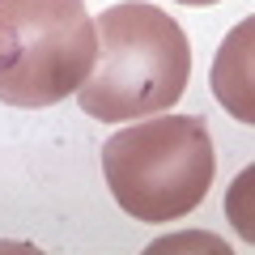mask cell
Instances as JSON below:
<instances>
[{"label": "cell", "mask_w": 255, "mask_h": 255, "mask_svg": "<svg viewBox=\"0 0 255 255\" xmlns=\"http://www.w3.org/2000/svg\"><path fill=\"white\" fill-rule=\"evenodd\" d=\"M94 30L98 55L77 90V102L90 119L128 124L170 111L183 98L191 77V43L166 9L124 0L102 13Z\"/></svg>", "instance_id": "obj_1"}, {"label": "cell", "mask_w": 255, "mask_h": 255, "mask_svg": "<svg viewBox=\"0 0 255 255\" xmlns=\"http://www.w3.org/2000/svg\"><path fill=\"white\" fill-rule=\"evenodd\" d=\"M217 170L213 132L200 115L136 119L102 145V174L115 204L136 221H166L204 204Z\"/></svg>", "instance_id": "obj_2"}, {"label": "cell", "mask_w": 255, "mask_h": 255, "mask_svg": "<svg viewBox=\"0 0 255 255\" xmlns=\"http://www.w3.org/2000/svg\"><path fill=\"white\" fill-rule=\"evenodd\" d=\"M98 55L85 0H0V102L55 107L81 90Z\"/></svg>", "instance_id": "obj_3"}, {"label": "cell", "mask_w": 255, "mask_h": 255, "mask_svg": "<svg viewBox=\"0 0 255 255\" xmlns=\"http://www.w3.org/2000/svg\"><path fill=\"white\" fill-rule=\"evenodd\" d=\"M255 21L247 17L243 26L230 30V38L221 43L217 64H213V90L217 102L238 119V124H251L255 119V90H251V43H255Z\"/></svg>", "instance_id": "obj_4"}, {"label": "cell", "mask_w": 255, "mask_h": 255, "mask_svg": "<svg viewBox=\"0 0 255 255\" xmlns=\"http://www.w3.org/2000/svg\"><path fill=\"white\" fill-rule=\"evenodd\" d=\"M179 4H221V0H179Z\"/></svg>", "instance_id": "obj_5"}]
</instances>
